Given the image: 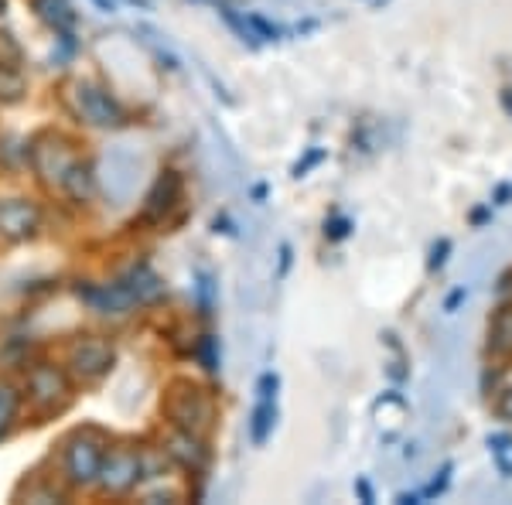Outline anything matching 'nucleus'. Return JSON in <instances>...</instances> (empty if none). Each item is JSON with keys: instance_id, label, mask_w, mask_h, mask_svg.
<instances>
[{"instance_id": "1", "label": "nucleus", "mask_w": 512, "mask_h": 505, "mask_svg": "<svg viewBox=\"0 0 512 505\" xmlns=\"http://www.w3.org/2000/svg\"><path fill=\"white\" fill-rule=\"evenodd\" d=\"M103 441L93 434H76L69 444H65V454H62V475L69 485L76 488H86V485H96L99 478V468H103Z\"/></svg>"}, {"instance_id": "2", "label": "nucleus", "mask_w": 512, "mask_h": 505, "mask_svg": "<svg viewBox=\"0 0 512 505\" xmlns=\"http://www.w3.org/2000/svg\"><path fill=\"white\" fill-rule=\"evenodd\" d=\"M164 413L171 417V424L178 430H192V434H202L212 420V407L205 400V393L192 383H178L164 400Z\"/></svg>"}, {"instance_id": "3", "label": "nucleus", "mask_w": 512, "mask_h": 505, "mask_svg": "<svg viewBox=\"0 0 512 505\" xmlns=\"http://www.w3.org/2000/svg\"><path fill=\"white\" fill-rule=\"evenodd\" d=\"M140 475H144V458L137 451H110L103 458L96 482L103 485V492L123 495L140 482Z\"/></svg>"}, {"instance_id": "4", "label": "nucleus", "mask_w": 512, "mask_h": 505, "mask_svg": "<svg viewBox=\"0 0 512 505\" xmlns=\"http://www.w3.org/2000/svg\"><path fill=\"white\" fill-rule=\"evenodd\" d=\"M76 103H79V113L93 123V127H123V120H127L117 99L106 93L103 86H96V82H79Z\"/></svg>"}, {"instance_id": "5", "label": "nucleus", "mask_w": 512, "mask_h": 505, "mask_svg": "<svg viewBox=\"0 0 512 505\" xmlns=\"http://www.w3.org/2000/svg\"><path fill=\"white\" fill-rule=\"evenodd\" d=\"M69 369H72V376L82 379V383L103 379L106 372L113 369V349L103 342V338H82V342L72 345V352H69Z\"/></svg>"}, {"instance_id": "6", "label": "nucleus", "mask_w": 512, "mask_h": 505, "mask_svg": "<svg viewBox=\"0 0 512 505\" xmlns=\"http://www.w3.org/2000/svg\"><path fill=\"white\" fill-rule=\"evenodd\" d=\"M31 157H35L38 175L45 178L48 185L62 188V192H65V185H69L72 175H76V168H79V161L72 157V151L62 144V140H48V144H38Z\"/></svg>"}, {"instance_id": "7", "label": "nucleus", "mask_w": 512, "mask_h": 505, "mask_svg": "<svg viewBox=\"0 0 512 505\" xmlns=\"http://www.w3.org/2000/svg\"><path fill=\"white\" fill-rule=\"evenodd\" d=\"M41 229V212L28 198H7L0 202V236L11 243H24Z\"/></svg>"}, {"instance_id": "8", "label": "nucleus", "mask_w": 512, "mask_h": 505, "mask_svg": "<svg viewBox=\"0 0 512 505\" xmlns=\"http://www.w3.org/2000/svg\"><path fill=\"white\" fill-rule=\"evenodd\" d=\"M28 396L41 410L62 407V403L69 400V379H65V372L55 366H35L28 376Z\"/></svg>"}, {"instance_id": "9", "label": "nucleus", "mask_w": 512, "mask_h": 505, "mask_svg": "<svg viewBox=\"0 0 512 505\" xmlns=\"http://www.w3.org/2000/svg\"><path fill=\"white\" fill-rule=\"evenodd\" d=\"M76 294L96 314H127L130 308H134V297L127 294V287H123L120 280L117 284H79Z\"/></svg>"}, {"instance_id": "10", "label": "nucleus", "mask_w": 512, "mask_h": 505, "mask_svg": "<svg viewBox=\"0 0 512 505\" xmlns=\"http://www.w3.org/2000/svg\"><path fill=\"white\" fill-rule=\"evenodd\" d=\"M181 198V178L175 171H164V175L154 181V188L147 192V202H144V222H161L164 215L175 209V202Z\"/></svg>"}, {"instance_id": "11", "label": "nucleus", "mask_w": 512, "mask_h": 505, "mask_svg": "<svg viewBox=\"0 0 512 505\" xmlns=\"http://www.w3.org/2000/svg\"><path fill=\"white\" fill-rule=\"evenodd\" d=\"M277 376L267 372L260 379V400H256V410H253V424H250V437L253 444H263L267 434L274 430V417H277Z\"/></svg>"}, {"instance_id": "12", "label": "nucleus", "mask_w": 512, "mask_h": 505, "mask_svg": "<svg viewBox=\"0 0 512 505\" xmlns=\"http://www.w3.org/2000/svg\"><path fill=\"white\" fill-rule=\"evenodd\" d=\"M120 284L127 287V294L134 297V304H158L164 297V280L154 273L147 263H137L120 277Z\"/></svg>"}, {"instance_id": "13", "label": "nucleus", "mask_w": 512, "mask_h": 505, "mask_svg": "<svg viewBox=\"0 0 512 505\" xmlns=\"http://www.w3.org/2000/svg\"><path fill=\"white\" fill-rule=\"evenodd\" d=\"M168 454L175 461H181L185 468H192V471H202L205 458H209L202 441H198V434H192V430H178V434L171 437V444H168Z\"/></svg>"}, {"instance_id": "14", "label": "nucleus", "mask_w": 512, "mask_h": 505, "mask_svg": "<svg viewBox=\"0 0 512 505\" xmlns=\"http://www.w3.org/2000/svg\"><path fill=\"white\" fill-rule=\"evenodd\" d=\"M31 7H35V14L41 21L52 24L62 35L76 28V7H72L69 0H31Z\"/></svg>"}, {"instance_id": "15", "label": "nucleus", "mask_w": 512, "mask_h": 505, "mask_svg": "<svg viewBox=\"0 0 512 505\" xmlns=\"http://www.w3.org/2000/svg\"><path fill=\"white\" fill-rule=\"evenodd\" d=\"M18 407H21V393L11 383H0V441H4V434L14 427Z\"/></svg>"}, {"instance_id": "16", "label": "nucleus", "mask_w": 512, "mask_h": 505, "mask_svg": "<svg viewBox=\"0 0 512 505\" xmlns=\"http://www.w3.org/2000/svg\"><path fill=\"white\" fill-rule=\"evenodd\" d=\"M24 96V76L18 69L0 62V103H18Z\"/></svg>"}, {"instance_id": "17", "label": "nucleus", "mask_w": 512, "mask_h": 505, "mask_svg": "<svg viewBox=\"0 0 512 505\" xmlns=\"http://www.w3.org/2000/svg\"><path fill=\"white\" fill-rule=\"evenodd\" d=\"M195 355H198V362L205 366V372H219V345H216V338H212V335H202Z\"/></svg>"}, {"instance_id": "18", "label": "nucleus", "mask_w": 512, "mask_h": 505, "mask_svg": "<svg viewBox=\"0 0 512 505\" xmlns=\"http://www.w3.org/2000/svg\"><path fill=\"white\" fill-rule=\"evenodd\" d=\"M492 345L495 352H512V314H502L492 328Z\"/></svg>"}, {"instance_id": "19", "label": "nucleus", "mask_w": 512, "mask_h": 505, "mask_svg": "<svg viewBox=\"0 0 512 505\" xmlns=\"http://www.w3.org/2000/svg\"><path fill=\"white\" fill-rule=\"evenodd\" d=\"M209 291H212V280L205 273H198V297H202V314H209Z\"/></svg>"}, {"instance_id": "20", "label": "nucleus", "mask_w": 512, "mask_h": 505, "mask_svg": "<svg viewBox=\"0 0 512 505\" xmlns=\"http://www.w3.org/2000/svg\"><path fill=\"white\" fill-rule=\"evenodd\" d=\"M499 417H502V420H512V389H506V393H502V400H499Z\"/></svg>"}, {"instance_id": "21", "label": "nucleus", "mask_w": 512, "mask_h": 505, "mask_svg": "<svg viewBox=\"0 0 512 505\" xmlns=\"http://www.w3.org/2000/svg\"><path fill=\"white\" fill-rule=\"evenodd\" d=\"M448 250H451V243H448V239H444V243H441V246H437V250H434L431 270H434V267H441V263H444V253H448Z\"/></svg>"}, {"instance_id": "22", "label": "nucleus", "mask_w": 512, "mask_h": 505, "mask_svg": "<svg viewBox=\"0 0 512 505\" xmlns=\"http://www.w3.org/2000/svg\"><path fill=\"white\" fill-rule=\"evenodd\" d=\"M461 297H465V291H454V294L448 297V304H444V311H454V308H458Z\"/></svg>"}, {"instance_id": "23", "label": "nucleus", "mask_w": 512, "mask_h": 505, "mask_svg": "<svg viewBox=\"0 0 512 505\" xmlns=\"http://www.w3.org/2000/svg\"><path fill=\"white\" fill-rule=\"evenodd\" d=\"M345 233H349V222H335V226H332V236H335V239H342Z\"/></svg>"}, {"instance_id": "24", "label": "nucleus", "mask_w": 512, "mask_h": 505, "mask_svg": "<svg viewBox=\"0 0 512 505\" xmlns=\"http://www.w3.org/2000/svg\"><path fill=\"white\" fill-rule=\"evenodd\" d=\"M99 7H103V11H113V0H96Z\"/></svg>"}, {"instance_id": "25", "label": "nucleus", "mask_w": 512, "mask_h": 505, "mask_svg": "<svg viewBox=\"0 0 512 505\" xmlns=\"http://www.w3.org/2000/svg\"><path fill=\"white\" fill-rule=\"evenodd\" d=\"M4 7H7V0H0V14H4Z\"/></svg>"}, {"instance_id": "26", "label": "nucleus", "mask_w": 512, "mask_h": 505, "mask_svg": "<svg viewBox=\"0 0 512 505\" xmlns=\"http://www.w3.org/2000/svg\"><path fill=\"white\" fill-rule=\"evenodd\" d=\"M506 103H509V106H512V96H506Z\"/></svg>"}]
</instances>
